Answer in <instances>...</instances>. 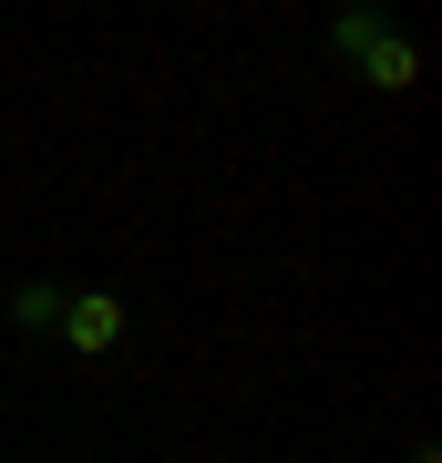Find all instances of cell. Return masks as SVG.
<instances>
[{
    "instance_id": "obj_3",
    "label": "cell",
    "mask_w": 442,
    "mask_h": 463,
    "mask_svg": "<svg viewBox=\"0 0 442 463\" xmlns=\"http://www.w3.org/2000/svg\"><path fill=\"white\" fill-rule=\"evenodd\" d=\"M11 330H32V340H52V330H62V288L21 279V288H11Z\"/></svg>"
},
{
    "instance_id": "obj_4",
    "label": "cell",
    "mask_w": 442,
    "mask_h": 463,
    "mask_svg": "<svg viewBox=\"0 0 442 463\" xmlns=\"http://www.w3.org/2000/svg\"><path fill=\"white\" fill-rule=\"evenodd\" d=\"M340 11H381V0H340Z\"/></svg>"
},
{
    "instance_id": "obj_2",
    "label": "cell",
    "mask_w": 442,
    "mask_h": 463,
    "mask_svg": "<svg viewBox=\"0 0 442 463\" xmlns=\"http://www.w3.org/2000/svg\"><path fill=\"white\" fill-rule=\"evenodd\" d=\"M62 350H82V361H114V350L134 340V309L114 288H62V330H52Z\"/></svg>"
},
{
    "instance_id": "obj_1",
    "label": "cell",
    "mask_w": 442,
    "mask_h": 463,
    "mask_svg": "<svg viewBox=\"0 0 442 463\" xmlns=\"http://www.w3.org/2000/svg\"><path fill=\"white\" fill-rule=\"evenodd\" d=\"M329 52H340V62L361 72L371 93H391V103H401V93H422V42L391 32L381 11H340V21H329Z\"/></svg>"
}]
</instances>
